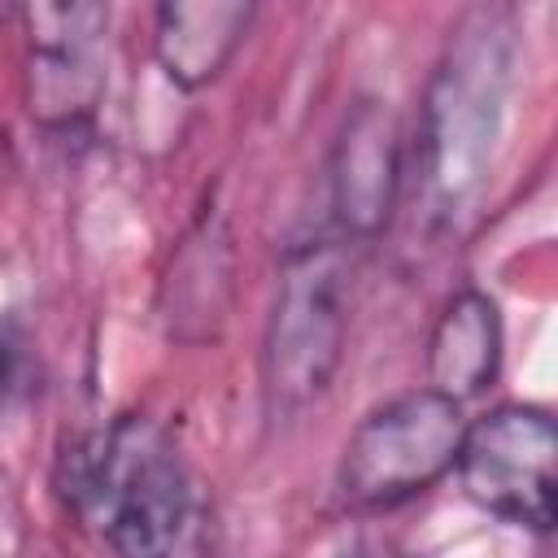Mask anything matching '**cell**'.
Here are the masks:
<instances>
[{
    "mask_svg": "<svg viewBox=\"0 0 558 558\" xmlns=\"http://www.w3.org/2000/svg\"><path fill=\"white\" fill-rule=\"evenodd\" d=\"M61 497L113 558H209V493L170 427L118 414L61 458Z\"/></svg>",
    "mask_w": 558,
    "mask_h": 558,
    "instance_id": "1",
    "label": "cell"
},
{
    "mask_svg": "<svg viewBox=\"0 0 558 558\" xmlns=\"http://www.w3.org/2000/svg\"><path fill=\"white\" fill-rule=\"evenodd\" d=\"M506 92H510V26L497 9H471L449 31V48L427 83L423 96V126H418V183L449 209L466 201L501 140L506 122Z\"/></svg>",
    "mask_w": 558,
    "mask_h": 558,
    "instance_id": "2",
    "label": "cell"
},
{
    "mask_svg": "<svg viewBox=\"0 0 558 558\" xmlns=\"http://www.w3.org/2000/svg\"><path fill=\"white\" fill-rule=\"evenodd\" d=\"M353 244L310 240L279 266L262 327V392L275 414L314 405L340 375L353 305Z\"/></svg>",
    "mask_w": 558,
    "mask_h": 558,
    "instance_id": "3",
    "label": "cell"
},
{
    "mask_svg": "<svg viewBox=\"0 0 558 558\" xmlns=\"http://www.w3.org/2000/svg\"><path fill=\"white\" fill-rule=\"evenodd\" d=\"M462 432V405L432 388H410L379 401L357 418L340 449V501L349 510L379 514L423 497L458 466Z\"/></svg>",
    "mask_w": 558,
    "mask_h": 558,
    "instance_id": "4",
    "label": "cell"
},
{
    "mask_svg": "<svg viewBox=\"0 0 558 558\" xmlns=\"http://www.w3.org/2000/svg\"><path fill=\"white\" fill-rule=\"evenodd\" d=\"M554 466H558V427L549 410L527 401H506L480 418H466L453 471L462 480V493L484 514L527 532H549Z\"/></svg>",
    "mask_w": 558,
    "mask_h": 558,
    "instance_id": "5",
    "label": "cell"
},
{
    "mask_svg": "<svg viewBox=\"0 0 558 558\" xmlns=\"http://www.w3.org/2000/svg\"><path fill=\"white\" fill-rule=\"evenodd\" d=\"M17 22L26 35V70H22L26 113L44 131L83 126L105 96L100 39L109 31V9L105 4H22Z\"/></svg>",
    "mask_w": 558,
    "mask_h": 558,
    "instance_id": "6",
    "label": "cell"
},
{
    "mask_svg": "<svg viewBox=\"0 0 558 558\" xmlns=\"http://www.w3.org/2000/svg\"><path fill=\"white\" fill-rule=\"evenodd\" d=\"M405 183V135L388 100L357 96L327 153V196L344 244H366L388 231Z\"/></svg>",
    "mask_w": 558,
    "mask_h": 558,
    "instance_id": "7",
    "label": "cell"
},
{
    "mask_svg": "<svg viewBox=\"0 0 558 558\" xmlns=\"http://www.w3.org/2000/svg\"><path fill=\"white\" fill-rule=\"evenodd\" d=\"M235 292V253L218 218H201L174 248L161 279V318L170 340L201 344L227 323Z\"/></svg>",
    "mask_w": 558,
    "mask_h": 558,
    "instance_id": "8",
    "label": "cell"
},
{
    "mask_svg": "<svg viewBox=\"0 0 558 558\" xmlns=\"http://www.w3.org/2000/svg\"><path fill=\"white\" fill-rule=\"evenodd\" d=\"M257 9L244 0H170L153 13V61L183 87H209L240 52Z\"/></svg>",
    "mask_w": 558,
    "mask_h": 558,
    "instance_id": "9",
    "label": "cell"
},
{
    "mask_svg": "<svg viewBox=\"0 0 558 558\" xmlns=\"http://www.w3.org/2000/svg\"><path fill=\"white\" fill-rule=\"evenodd\" d=\"M501 310L488 292H453L427 331V388L449 401H471L493 388L501 371Z\"/></svg>",
    "mask_w": 558,
    "mask_h": 558,
    "instance_id": "10",
    "label": "cell"
},
{
    "mask_svg": "<svg viewBox=\"0 0 558 558\" xmlns=\"http://www.w3.org/2000/svg\"><path fill=\"white\" fill-rule=\"evenodd\" d=\"M336 558H405L397 545H388V541H375V536H362V541H353V545H344Z\"/></svg>",
    "mask_w": 558,
    "mask_h": 558,
    "instance_id": "11",
    "label": "cell"
},
{
    "mask_svg": "<svg viewBox=\"0 0 558 558\" xmlns=\"http://www.w3.org/2000/svg\"><path fill=\"white\" fill-rule=\"evenodd\" d=\"M9 157H13V144H9V131L0 126V174H4V166H9Z\"/></svg>",
    "mask_w": 558,
    "mask_h": 558,
    "instance_id": "12",
    "label": "cell"
},
{
    "mask_svg": "<svg viewBox=\"0 0 558 558\" xmlns=\"http://www.w3.org/2000/svg\"><path fill=\"white\" fill-rule=\"evenodd\" d=\"M0 397H4V349H0Z\"/></svg>",
    "mask_w": 558,
    "mask_h": 558,
    "instance_id": "13",
    "label": "cell"
}]
</instances>
